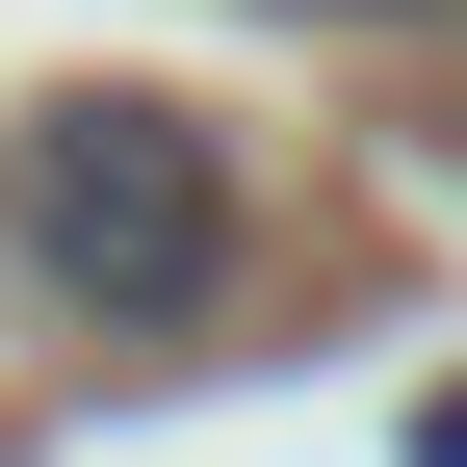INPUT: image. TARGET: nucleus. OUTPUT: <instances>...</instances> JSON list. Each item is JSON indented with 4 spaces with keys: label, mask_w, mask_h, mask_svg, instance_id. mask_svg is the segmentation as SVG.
Returning <instances> with one entry per match:
<instances>
[{
    "label": "nucleus",
    "mask_w": 467,
    "mask_h": 467,
    "mask_svg": "<svg viewBox=\"0 0 467 467\" xmlns=\"http://www.w3.org/2000/svg\"><path fill=\"white\" fill-rule=\"evenodd\" d=\"M0 260H26L78 337H182L208 285H234V156H208V104L52 78L26 130H0Z\"/></svg>",
    "instance_id": "f257e3e1"
},
{
    "label": "nucleus",
    "mask_w": 467,
    "mask_h": 467,
    "mask_svg": "<svg viewBox=\"0 0 467 467\" xmlns=\"http://www.w3.org/2000/svg\"><path fill=\"white\" fill-rule=\"evenodd\" d=\"M285 26H416V0H285Z\"/></svg>",
    "instance_id": "f03ea898"
}]
</instances>
